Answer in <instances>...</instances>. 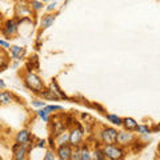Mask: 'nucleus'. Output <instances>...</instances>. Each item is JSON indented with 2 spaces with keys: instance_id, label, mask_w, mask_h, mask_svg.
Wrapping results in <instances>:
<instances>
[{
  "instance_id": "nucleus-1",
  "label": "nucleus",
  "mask_w": 160,
  "mask_h": 160,
  "mask_svg": "<svg viewBox=\"0 0 160 160\" xmlns=\"http://www.w3.org/2000/svg\"><path fill=\"white\" fill-rule=\"evenodd\" d=\"M24 80H26L27 87H28L29 89H32L33 92L42 93V92L44 91V83L42 82V79H40L38 75H35L33 72L28 71L27 75H26V78H24Z\"/></svg>"
},
{
  "instance_id": "nucleus-2",
  "label": "nucleus",
  "mask_w": 160,
  "mask_h": 160,
  "mask_svg": "<svg viewBox=\"0 0 160 160\" xmlns=\"http://www.w3.org/2000/svg\"><path fill=\"white\" fill-rule=\"evenodd\" d=\"M102 151L104 153V156L108 158L109 160H120L124 156L123 149L116 146H104L102 148Z\"/></svg>"
},
{
  "instance_id": "nucleus-3",
  "label": "nucleus",
  "mask_w": 160,
  "mask_h": 160,
  "mask_svg": "<svg viewBox=\"0 0 160 160\" xmlns=\"http://www.w3.org/2000/svg\"><path fill=\"white\" fill-rule=\"evenodd\" d=\"M102 140L106 143V146H113L118 140V131L115 128H104L102 131Z\"/></svg>"
},
{
  "instance_id": "nucleus-4",
  "label": "nucleus",
  "mask_w": 160,
  "mask_h": 160,
  "mask_svg": "<svg viewBox=\"0 0 160 160\" xmlns=\"http://www.w3.org/2000/svg\"><path fill=\"white\" fill-rule=\"evenodd\" d=\"M82 138H83V129H82L80 126L72 128L71 132H69V135H68L69 143H71L72 146H75V147H79L80 142H82Z\"/></svg>"
},
{
  "instance_id": "nucleus-5",
  "label": "nucleus",
  "mask_w": 160,
  "mask_h": 160,
  "mask_svg": "<svg viewBox=\"0 0 160 160\" xmlns=\"http://www.w3.org/2000/svg\"><path fill=\"white\" fill-rule=\"evenodd\" d=\"M71 152H72V149L69 147V144H62V146L58 148V155H59L60 160H69Z\"/></svg>"
},
{
  "instance_id": "nucleus-6",
  "label": "nucleus",
  "mask_w": 160,
  "mask_h": 160,
  "mask_svg": "<svg viewBox=\"0 0 160 160\" xmlns=\"http://www.w3.org/2000/svg\"><path fill=\"white\" fill-rule=\"evenodd\" d=\"M28 144H19L18 149H15V160H26L27 159V147Z\"/></svg>"
},
{
  "instance_id": "nucleus-7",
  "label": "nucleus",
  "mask_w": 160,
  "mask_h": 160,
  "mask_svg": "<svg viewBox=\"0 0 160 160\" xmlns=\"http://www.w3.org/2000/svg\"><path fill=\"white\" fill-rule=\"evenodd\" d=\"M133 140V135L131 132H126V131H122V132H118V140L116 143L119 144H128Z\"/></svg>"
},
{
  "instance_id": "nucleus-8",
  "label": "nucleus",
  "mask_w": 160,
  "mask_h": 160,
  "mask_svg": "<svg viewBox=\"0 0 160 160\" xmlns=\"http://www.w3.org/2000/svg\"><path fill=\"white\" fill-rule=\"evenodd\" d=\"M29 140H31V132L27 131V129H23V131H20L18 133V138H16L18 144H27L29 143Z\"/></svg>"
},
{
  "instance_id": "nucleus-9",
  "label": "nucleus",
  "mask_w": 160,
  "mask_h": 160,
  "mask_svg": "<svg viewBox=\"0 0 160 160\" xmlns=\"http://www.w3.org/2000/svg\"><path fill=\"white\" fill-rule=\"evenodd\" d=\"M18 31V27H16V23L13 22V20H8V22L6 23V27H4L3 32L7 35V36H12V35H15Z\"/></svg>"
},
{
  "instance_id": "nucleus-10",
  "label": "nucleus",
  "mask_w": 160,
  "mask_h": 160,
  "mask_svg": "<svg viewBox=\"0 0 160 160\" xmlns=\"http://www.w3.org/2000/svg\"><path fill=\"white\" fill-rule=\"evenodd\" d=\"M64 129H66V126H64V123L62 122H53L52 123V135L55 136H59V135H62L64 132Z\"/></svg>"
},
{
  "instance_id": "nucleus-11",
  "label": "nucleus",
  "mask_w": 160,
  "mask_h": 160,
  "mask_svg": "<svg viewBox=\"0 0 160 160\" xmlns=\"http://www.w3.org/2000/svg\"><path fill=\"white\" fill-rule=\"evenodd\" d=\"M122 124L128 129V132H131V131H133V129H136V127H138V123L135 122L132 118H126V119H123V120H122Z\"/></svg>"
},
{
  "instance_id": "nucleus-12",
  "label": "nucleus",
  "mask_w": 160,
  "mask_h": 160,
  "mask_svg": "<svg viewBox=\"0 0 160 160\" xmlns=\"http://www.w3.org/2000/svg\"><path fill=\"white\" fill-rule=\"evenodd\" d=\"M12 93L8 91H2L0 92V104H9L12 102Z\"/></svg>"
},
{
  "instance_id": "nucleus-13",
  "label": "nucleus",
  "mask_w": 160,
  "mask_h": 160,
  "mask_svg": "<svg viewBox=\"0 0 160 160\" xmlns=\"http://www.w3.org/2000/svg\"><path fill=\"white\" fill-rule=\"evenodd\" d=\"M49 91H51L58 99H59V98H63V99L66 98V95H64L62 91H60V88L58 87V83H56V82H52V83H51V88H49Z\"/></svg>"
},
{
  "instance_id": "nucleus-14",
  "label": "nucleus",
  "mask_w": 160,
  "mask_h": 160,
  "mask_svg": "<svg viewBox=\"0 0 160 160\" xmlns=\"http://www.w3.org/2000/svg\"><path fill=\"white\" fill-rule=\"evenodd\" d=\"M53 22H55V16H53V15H47V16H44L43 20H42V27L43 28L51 27L53 24Z\"/></svg>"
},
{
  "instance_id": "nucleus-15",
  "label": "nucleus",
  "mask_w": 160,
  "mask_h": 160,
  "mask_svg": "<svg viewBox=\"0 0 160 160\" xmlns=\"http://www.w3.org/2000/svg\"><path fill=\"white\" fill-rule=\"evenodd\" d=\"M80 160H92L91 158V152L87 146H83L80 148Z\"/></svg>"
},
{
  "instance_id": "nucleus-16",
  "label": "nucleus",
  "mask_w": 160,
  "mask_h": 160,
  "mask_svg": "<svg viewBox=\"0 0 160 160\" xmlns=\"http://www.w3.org/2000/svg\"><path fill=\"white\" fill-rule=\"evenodd\" d=\"M11 52H12L13 59H20L24 53H26V51H24L23 48H20V47H18V46H12V47H11Z\"/></svg>"
},
{
  "instance_id": "nucleus-17",
  "label": "nucleus",
  "mask_w": 160,
  "mask_h": 160,
  "mask_svg": "<svg viewBox=\"0 0 160 160\" xmlns=\"http://www.w3.org/2000/svg\"><path fill=\"white\" fill-rule=\"evenodd\" d=\"M91 158H92V160H106V156H104L102 148L95 149V151L91 153Z\"/></svg>"
},
{
  "instance_id": "nucleus-18",
  "label": "nucleus",
  "mask_w": 160,
  "mask_h": 160,
  "mask_svg": "<svg viewBox=\"0 0 160 160\" xmlns=\"http://www.w3.org/2000/svg\"><path fill=\"white\" fill-rule=\"evenodd\" d=\"M107 119L109 122H112L113 124H116V126H122V119L116 115H107Z\"/></svg>"
},
{
  "instance_id": "nucleus-19",
  "label": "nucleus",
  "mask_w": 160,
  "mask_h": 160,
  "mask_svg": "<svg viewBox=\"0 0 160 160\" xmlns=\"http://www.w3.org/2000/svg\"><path fill=\"white\" fill-rule=\"evenodd\" d=\"M69 160H80V148H75V151L71 152V158Z\"/></svg>"
},
{
  "instance_id": "nucleus-20",
  "label": "nucleus",
  "mask_w": 160,
  "mask_h": 160,
  "mask_svg": "<svg viewBox=\"0 0 160 160\" xmlns=\"http://www.w3.org/2000/svg\"><path fill=\"white\" fill-rule=\"evenodd\" d=\"M59 139H58V143L60 144V146H62V144H67L66 143V140H68V135L67 133H62V135H59V136H58Z\"/></svg>"
},
{
  "instance_id": "nucleus-21",
  "label": "nucleus",
  "mask_w": 160,
  "mask_h": 160,
  "mask_svg": "<svg viewBox=\"0 0 160 160\" xmlns=\"http://www.w3.org/2000/svg\"><path fill=\"white\" fill-rule=\"evenodd\" d=\"M136 131H139L140 133H151V129H149L147 126H138Z\"/></svg>"
},
{
  "instance_id": "nucleus-22",
  "label": "nucleus",
  "mask_w": 160,
  "mask_h": 160,
  "mask_svg": "<svg viewBox=\"0 0 160 160\" xmlns=\"http://www.w3.org/2000/svg\"><path fill=\"white\" fill-rule=\"evenodd\" d=\"M56 109H62L60 106H47L44 108V111H47L48 113H51V111H56Z\"/></svg>"
},
{
  "instance_id": "nucleus-23",
  "label": "nucleus",
  "mask_w": 160,
  "mask_h": 160,
  "mask_svg": "<svg viewBox=\"0 0 160 160\" xmlns=\"http://www.w3.org/2000/svg\"><path fill=\"white\" fill-rule=\"evenodd\" d=\"M39 116L40 118H42L43 120H44V122H48V112L47 111H44V109H42V111H39Z\"/></svg>"
},
{
  "instance_id": "nucleus-24",
  "label": "nucleus",
  "mask_w": 160,
  "mask_h": 160,
  "mask_svg": "<svg viewBox=\"0 0 160 160\" xmlns=\"http://www.w3.org/2000/svg\"><path fill=\"white\" fill-rule=\"evenodd\" d=\"M44 160H55V153L53 151H48L46 153V158H44Z\"/></svg>"
},
{
  "instance_id": "nucleus-25",
  "label": "nucleus",
  "mask_w": 160,
  "mask_h": 160,
  "mask_svg": "<svg viewBox=\"0 0 160 160\" xmlns=\"http://www.w3.org/2000/svg\"><path fill=\"white\" fill-rule=\"evenodd\" d=\"M31 6H32L33 9H40V8L43 7V3H40V2H32Z\"/></svg>"
},
{
  "instance_id": "nucleus-26",
  "label": "nucleus",
  "mask_w": 160,
  "mask_h": 160,
  "mask_svg": "<svg viewBox=\"0 0 160 160\" xmlns=\"http://www.w3.org/2000/svg\"><path fill=\"white\" fill-rule=\"evenodd\" d=\"M32 104L36 107H46V103L44 102H32Z\"/></svg>"
},
{
  "instance_id": "nucleus-27",
  "label": "nucleus",
  "mask_w": 160,
  "mask_h": 160,
  "mask_svg": "<svg viewBox=\"0 0 160 160\" xmlns=\"http://www.w3.org/2000/svg\"><path fill=\"white\" fill-rule=\"evenodd\" d=\"M0 46L6 47V48H9V44H8L7 42H4V40H0Z\"/></svg>"
},
{
  "instance_id": "nucleus-28",
  "label": "nucleus",
  "mask_w": 160,
  "mask_h": 160,
  "mask_svg": "<svg viewBox=\"0 0 160 160\" xmlns=\"http://www.w3.org/2000/svg\"><path fill=\"white\" fill-rule=\"evenodd\" d=\"M55 6H56V3H51V4H49V7H48V9H52V8H55Z\"/></svg>"
},
{
  "instance_id": "nucleus-29",
  "label": "nucleus",
  "mask_w": 160,
  "mask_h": 160,
  "mask_svg": "<svg viewBox=\"0 0 160 160\" xmlns=\"http://www.w3.org/2000/svg\"><path fill=\"white\" fill-rule=\"evenodd\" d=\"M4 87H6V84H4L3 80H0V88H4Z\"/></svg>"
}]
</instances>
